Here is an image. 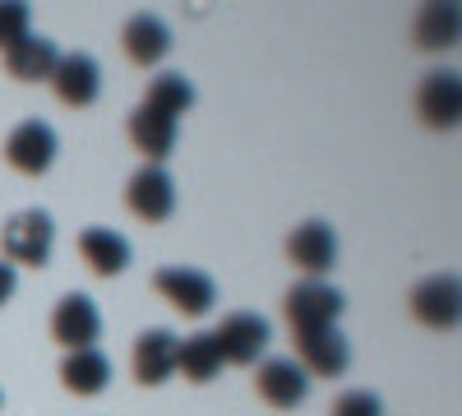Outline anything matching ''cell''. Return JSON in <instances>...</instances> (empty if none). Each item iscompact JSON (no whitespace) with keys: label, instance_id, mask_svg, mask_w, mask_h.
Wrapping results in <instances>:
<instances>
[{"label":"cell","instance_id":"6da1fadb","mask_svg":"<svg viewBox=\"0 0 462 416\" xmlns=\"http://www.w3.org/2000/svg\"><path fill=\"white\" fill-rule=\"evenodd\" d=\"M51 245H56V226H51V213L42 208H28V213H14L5 226H0V250H5V263H23V269H42L51 259Z\"/></svg>","mask_w":462,"mask_h":416},{"label":"cell","instance_id":"7a4b0ae2","mask_svg":"<svg viewBox=\"0 0 462 416\" xmlns=\"http://www.w3.org/2000/svg\"><path fill=\"white\" fill-rule=\"evenodd\" d=\"M152 291H158L171 310H180L185 319H204L217 300V282L199 269H185V263H171V269L152 273Z\"/></svg>","mask_w":462,"mask_h":416},{"label":"cell","instance_id":"3957f363","mask_svg":"<svg viewBox=\"0 0 462 416\" xmlns=\"http://www.w3.org/2000/svg\"><path fill=\"white\" fill-rule=\"evenodd\" d=\"M282 315L291 324V333H315V328H333L337 315H342V291L328 287V282H315V278H305L287 291L282 300Z\"/></svg>","mask_w":462,"mask_h":416},{"label":"cell","instance_id":"277c9868","mask_svg":"<svg viewBox=\"0 0 462 416\" xmlns=\"http://www.w3.org/2000/svg\"><path fill=\"white\" fill-rule=\"evenodd\" d=\"M213 343H217L222 361H231V365H254V361L268 352V343H273V328H268L263 315L236 310V315L222 319V328L213 333Z\"/></svg>","mask_w":462,"mask_h":416},{"label":"cell","instance_id":"5b68a950","mask_svg":"<svg viewBox=\"0 0 462 416\" xmlns=\"http://www.w3.org/2000/svg\"><path fill=\"white\" fill-rule=\"evenodd\" d=\"M407 306H411L416 324H426V328H457V319H462V287H457L453 273H435V278L411 287Z\"/></svg>","mask_w":462,"mask_h":416},{"label":"cell","instance_id":"8992f818","mask_svg":"<svg viewBox=\"0 0 462 416\" xmlns=\"http://www.w3.org/2000/svg\"><path fill=\"white\" fill-rule=\"evenodd\" d=\"M51 337H56L60 347H69V352L93 347L97 337H102V315L93 306V296H84V291L60 296V306L51 310Z\"/></svg>","mask_w":462,"mask_h":416},{"label":"cell","instance_id":"52a82bcc","mask_svg":"<svg viewBox=\"0 0 462 416\" xmlns=\"http://www.w3.org/2000/svg\"><path fill=\"white\" fill-rule=\"evenodd\" d=\"M125 204H130V213H134L139 222H167L171 208H176V180H171L162 167L143 162V167L130 176V185H125Z\"/></svg>","mask_w":462,"mask_h":416},{"label":"cell","instance_id":"ba28073f","mask_svg":"<svg viewBox=\"0 0 462 416\" xmlns=\"http://www.w3.org/2000/svg\"><path fill=\"white\" fill-rule=\"evenodd\" d=\"M416 116L430 130H453L462 116V84L453 69H430L416 88Z\"/></svg>","mask_w":462,"mask_h":416},{"label":"cell","instance_id":"9c48e42d","mask_svg":"<svg viewBox=\"0 0 462 416\" xmlns=\"http://www.w3.org/2000/svg\"><path fill=\"white\" fill-rule=\"evenodd\" d=\"M287 259L296 263L305 278L319 282L333 263H337V236H333V226H328V222H305V226H296V232L287 236Z\"/></svg>","mask_w":462,"mask_h":416},{"label":"cell","instance_id":"30bf717a","mask_svg":"<svg viewBox=\"0 0 462 416\" xmlns=\"http://www.w3.org/2000/svg\"><path fill=\"white\" fill-rule=\"evenodd\" d=\"M5 158H10V167L23 171V176H42V171L56 162V130H51L47 121H23V125H14L10 139H5Z\"/></svg>","mask_w":462,"mask_h":416},{"label":"cell","instance_id":"8fae6325","mask_svg":"<svg viewBox=\"0 0 462 416\" xmlns=\"http://www.w3.org/2000/svg\"><path fill=\"white\" fill-rule=\"evenodd\" d=\"M254 389L273 411H291V407L305 402V393H310V374H305L296 361H287V356H273V361L259 365Z\"/></svg>","mask_w":462,"mask_h":416},{"label":"cell","instance_id":"7c38bea8","mask_svg":"<svg viewBox=\"0 0 462 416\" xmlns=\"http://www.w3.org/2000/svg\"><path fill=\"white\" fill-rule=\"evenodd\" d=\"M296 365L305 374H324V380H337V374L346 370V361H352V347H346V337L333 328H315V333H300L296 337Z\"/></svg>","mask_w":462,"mask_h":416},{"label":"cell","instance_id":"4fadbf2b","mask_svg":"<svg viewBox=\"0 0 462 416\" xmlns=\"http://www.w3.org/2000/svg\"><path fill=\"white\" fill-rule=\"evenodd\" d=\"M176 347H180V337L171 328L139 333V343H134V380L148 384V389L167 384L171 374H176Z\"/></svg>","mask_w":462,"mask_h":416},{"label":"cell","instance_id":"5bb4252c","mask_svg":"<svg viewBox=\"0 0 462 416\" xmlns=\"http://www.w3.org/2000/svg\"><path fill=\"white\" fill-rule=\"evenodd\" d=\"M51 88L65 106H93L97 93H102V69L93 56L74 51V56H60L56 74H51Z\"/></svg>","mask_w":462,"mask_h":416},{"label":"cell","instance_id":"9a60e30c","mask_svg":"<svg viewBox=\"0 0 462 416\" xmlns=\"http://www.w3.org/2000/svg\"><path fill=\"white\" fill-rule=\"evenodd\" d=\"M60 65V51L56 42H47V37H19V42L5 51V69H10V79L19 84H37V79H51Z\"/></svg>","mask_w":462,"mask_h":416},{"label":"cell","instance_id":"2e32d148","mask_svg":"<svg viewBox=\"0 0 462 416\" xmlns=\"http://www.w3.org/2000/svg\"><path fill=\"white\" fill-rule=\"evenodd\" d=\"M79 259L97 278H116V273H125V263H130V241L121 232H111V226H88L79 236Z\"/></svg>","mask_w":462,"mask_h":416},{"label":"cell","instance_id":"e0dca14e","mask_svg":"<svg viewBox=\"0 0 462 416\" xmlns=\"http://www.w3.org/2000/svg\"><path fill=\"white\" fill-rule=\"evenodd\" d=\"M130 143L143 153V162L162 167V158L176 148V121L162 116V111H152V106H139L130 116Z\"/></svg>","mask_w":462,"mask_h":416},{"label":"cell","instance_id":"ac0fdd59","mask_svg":"<svg viewBox=\"0 0 462 416\" xmlns=\"http://www.w3.org/2000/svg\"><path fill=\"white\" fill-rule=\"evenodd\" d=\"M121 42H125V56L148 69V65H158L171 51V28L158 14H134L125 23V32H121Z\"/></svg>","mask_w":462,"mask_h":416},{"label":"cell","instance_id":"d6986e66","mask_svg":"<svg viewBox=\"0 0 462 416\" xmlns=\"http://www.w3.org/2000/svg\"><path fill=\"white\" fill-rule=\"evenodd\" d=\"M457 32H462L457 5H439V0H435V5H420V14L411 23V42L420 51H444V47L457 42Z\"/></svg>","mask_w":462,"mask_h":416},{"label":"cell","instance_id":"ffe728a7","mask_svg":"<svg viewBox=\"0 0 462 416\" xmlns=\"http://www.w3.org/2000/svg\"><path fill=\"white\" fill-rule=\"evenodd\" d=\"M60 384L79 398H93L111 384V361L97 352V347H84V352H69L65 365H60Z\"/></svg>","mask_w":462,"mask_h":416},{"label":"cell","instance_id":"44dd1931","mask_svg":"<svg viewBox=\"0 0 462 416\" xmlns=\"http://www.w3.org/2000/svg\"><path fill=\"white\" fill-rule=\"evenodd\" d=\"M176 370L185 374L189 384H208L217 380V370H222V352L213 343V333H195V337H185V343L176 347Z\"/></svg>","mask_w":462,"mask_h":416},{"label":"cell","instance_id":"7402d4cb","mask_svg":"<svg viewBox=\"0 0 462 416\" xmlns=\"http://www.w3.org/2000/svg\"><path fill=\"white\" fill-rule=\"evenodd\" d=\"M143 106H152V111H162V116H185L189 106H195V84L185 79V74H158V79L148 84V97H143Z\"/></svg>","mask_w":462,"mask_h":416},{"label":"cell","instance_id":"603a6c76","mask_svg":"<svg viewBox=\"0 0 462 416\" xmlns=\"http://www.w3.org/2000/svg\"><path fill=\"white\" fill-rule=\"evenodd\" d=\"M19 37H28V5H19V0H5L0 5V47H14Z\"/></svg>","mask_w":462,"mask_h":416},{"label":"cell","instance_id":"cb8c5ba5","mask_svg":"<svg viewBox=\"0 0 462 416\" xmlns=\"http://www.w3.org/2000/svg\"><path fill=\"white\" fill-rule=\"evenodd\" d=\"M328 416H383V407H379V398H374V393L352 389V393H342V398L333 402V411H328Z\"/></svg>","mask_w":462,"mask_h":416},{"label":"cell","instance_id":"d4e9b609","mask_svg":"<svg viewBox=\"0 0 462 416\" xmlns=\"http://www.w3.org/2000/svg\"><path fill=\"white\" fill-rule=\"evenodd\" d=\"M14 287H19V273L10 269V263H5V259H0V306H5V300L14 296Z\"/></svg>","mask_w":462,"mask_h":416}]
</instances>
